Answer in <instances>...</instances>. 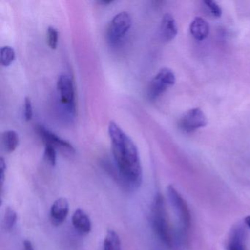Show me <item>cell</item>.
I'll return each instance as SVG.
<instances>
[{"label": "cell", "mask_w": 250, "mask_h": 250, "mask_svg": "<svg viewBox=\"0 0 250 250\" xmlns=\"http://www.w3.org/2000/svg\"><path fill=\"white\" fill-rule=\"evenodd\" d=\"M108 132L115 165L125 188L136 189L141 185L143 180V169L137 146L115 121L109 122Z\"/></svg>", "instance_id": "1"}, {"label": "cell", "mask_w": 250, "mask_h": 250, "mask_svg": "<svg viewBox=\"0 0 250 250\" xmlns=\"http://www.w3.org/2000/svg\"><path fill=\"white\" fill-rule=\"evenodd\" d=\"M152 227L161 241L167 247H172V236L168 221L166 206L163 196L157 193L153 199L151 208Z\"/></svg>", "instance_id": "2"}, {"label": "cell", "mask_w": 250, "mask_h": 250, "mask_svg": "<svg viewBox=\"0 0 250 250\" xmlns=\"http://www.w3.org/2000/svg\"><path fill=\"white\" fill-rule=\"evenodd\" d=\"M132 25L131 14L122 11L112 18L106 28V39L110 46H115L121 43Z\"/></svg>", "instance_id": "3"}, {"label": "cell", "mask_w": 250, "mask_h": 250, "mask_svg": "<svg viewBox=\"0 0 250 250\" xmlns=\"http://www.w3.org/2000/svg\"><path fill=\"white\" fill-rule=\"evenodd\" d=\"M167 194L175 216L179 222L181 230L184 235H187L191 227V217L186 200L183 198L175 187L169 185L167 188Z\"/></svg>", "instance_id": "4"}, {"label": "cell", "mask_w": 250, "mask_h": 250, "mask_svg": "<svg viewBox=\"0 0 250 250\" xmlns=\"http://www.w3.org/2000/svg\"><path fill=\"white\" fill-rule=\"evenodd\" d=\"M176 81L175 73L168 68H163L153 77L147 87V97L154 101L160 97Z\"/></svg>", "instance_id": "5"}, {"label": "cell", "mask_w": 250, "mask_h": 250, "mask_svg": "<svg viewBox=\"0 0 250 250\" xmlns=\"http://www.w3.org/2000/svg\"><path fill=\"white\" fill-rule=\"evenodd\" d=\"M208 119L200 108H194L184 114L178 121V127L185 133H191L207 125Z\"/></svg>", "instance_id": "6"}, {"label": "cell", "mask_w": 250, "mask_h": 250, "mask_svg": "<svg viewBox=\"0 0 250 250\" xmlns=\"http://www.w3.org/2000/svg\"><path fill=\"white\" fill-rule=\"evenodd\" d=\"M36 132L39 134L41 139L43 140L45 145H50V146H53L56 150H59L60 151L65 155L71 156L75 153V148L69 142L61 138L43 125H37Z\"/></svg>", "instance_id": "7"}, {"label": "cell", "mask_w": 250, "mask_h": 250, "mask_svg": "<svg viewBox=\"0 0 250 250\" xmlns=\"http://www.w3.org/2000/svg\"><path fill=\"white\" fill-rule=\"evenodd\" d=\"M57 87L59 92L61 103L66 106L67 109L71 113H75V90L72 80L66 74H61L58 77Z\"/></svg>", "instance_id": "8"}, {"label": "cell", "mask_w": 250, "mask_h": 250, "mask_svg": "<svg viewBox=\"0 0 250 250\" xmlns=\"http://www.w3.org/2000/svg\"><path fill=\"white\" fill-rule=\"evenodd\" d=\"M247 231L242 224L234 225L229 232L227 241V250H247L246 248Z\"/></svg>", "instance_id": "9"}, {"label": "cell", "mask_w": 250, "mask_h": 250, "mask_svg": "<svg viewBox=\"0 0 250 250\" xmlns=\"http://www.w3.org/2000/svg\"><path fill=\"white\" fill-rule=\"evenodd\" d=\"M68 212H69V203L68 200L63 197L57 199L51 207V222L55 226L61 225L66 219Z\"/></svg>", "instance_id": "10"}, {"label": "cell", "mask_w": 250, "mask_h": 250, "mask_svg": "<svg viewBox=\"0 0 250 250\" xmlns=\"http://www.w3.org/2000/svg\"><path fill=\"white\" fill-rule=\"evenodd\" d=\"M178 27L176 21L170 14H165L162 17L160 26V36L165 42H170L176 37Z\"/></svg>", "instance_id": "11"}, {"label": "cell", "mask_w": 250, "mask_h": 250, "mask_svg": "<svg viewBox=\"0 0 250 250\" xmlns=\"http://www.w3.org/2000/svg\"><path fill=\"white\" fill-rule=\"evenodd\" d=\"M74 228L83 235H87L91 231L92 224L90 217L84 210L77 209L72 216Z\"/></svg>", "instance_id": "12"}, {"label": "cell", "mask_w": 250, "mask_h": 250, "mask_svg": "<svg viewBox=\"0 0 250 250\" xmlns=\"http://www.w3.org/2000/svg\"><path fill=\"white\" fill-rule=\"evenodd\" d=\"M210 27L206 20L196 17L190 24V33L197 41H203L208 36Z\"/></svg>", "instance_id": "13"}, {"label": "cell", "mask_w": 250, "mask_h": 250, "mask_svg": "<svg viewBox=\"0 0 250 250\" xmlns=\"http://www.w3.org/2000/svg\"><path fill=\"white\" fill-rule=\"evenodd\" d=\"M2 140L4 148L8 153H13L17 148L20 143L18 134L13 130L5 131L2 134Z\"/></svg>", "instance_id": "14"}, {"label": "cell", "mask_w": 250, "mask_h": 250, "mask_svg": "<svg viewBox=\"0 0 250 250\" xmlns=\"http://www.w3.org/2000/svg\"><path fill=\"white\" fill-rule=\"evenodd\" d=\"M103 250H121V241L115 230H109L104 241Z\"/></svg>", "instance_id": "15"}, {"label": "cell", "mask_w": 250, "mask_h": 250, "mask_svg": "<svg viewBox=\"0 0 250 250\" xmlns=\"http://www.w3.org/2000/svg\"><path fill=\"white\" fill-rule=\"evenodd\" d=\"M15 58V51L11 46H3L0 49V62L2 66H9L14 62Z\"/></svg>", "instance_id": "16"}, {"label": "cell", "mask_w": 250, "mask_h": 250, "mask_svg": "<svg viewBox=\"0 0 250 250\" xmlns=\"http://www.w3.org/2000/svg\"><path fill=\"white\" fill-rule=\"evenodd\" d=\"M17 222V213L12 208L8 207L4 215V228L7 232L13 230Z\"/></svg>", "instance_id": "17"}, {"label": "cell", "mask_w": 250, "mask_h": 250, "mask_svg": "<svg viewBox=\"0 0 250 250\" xmlns=\"http://www.w3.org/2000/svg\"><path fill=\"white\" fill-rule=\"evenodd\" d=\"M47 36V43L49 47L52 49H55L58 44V38H59V33L58 30L53 26H49L46 32Z\"/></svg>", "instance_id": "18"}, {"label": "cell", "mask_w": 250, "mask_h": 250, "mask_svg": "<svg viewBox=\"0 0 250 250\" xmlns=\"http://www.w3.org/2000/svg\"><path fill=\"white\" fill-rule=\"evenodd\" d=\"M44 156L46 161L52 166H55L57 162L56 149L50 145H45Z\"/></svg>", "instance_id": "19"}, {"label": "cell", "mask_w": 250, "mask_h": 250, "mask_svg": "<svg viewBox=\"0 0 250 250\" xmlns=\"http://www.w3.org/2000/svg\"><path fill=\"white\" fill-rule=\"evenodd\" d=\"M205 5L208 8L210 11V14L213 16V17H216V18H219L222 17V10L221 7L218 5L216 2H213V1H205Z\"/></svg>", "instance_id": "20"}, {"label": "cell", "mask_w": 250, "mask_h": 250, "mask_svg": "<svg viewBox=\"0 0 250 250\" xmlns=\"http://www.w3.org/2000/svg\"><path fill=\"white\" fill-rule=\"evenodd\" d=\"M33 104H32L31 99L29 97H26L24 99V116L26 121H31L33 118Z\"/></svg>", "instance_id": "21"}, {"label": "cell", "mask_w": 250, "mask_h": 250, "mask_svg": "<svg viewBox=\"0 0 250 250\" xmlns=\"http://www.w3.org/2000/svg\"><path fill=\"white\" fill-rule=\"evenodd\" d=\"M6 170V163H5V159L3 157H1L0 159V178H1V184L2 187H3L4 181H5V172Z\"/></svg>", "instance_id": "22"}, {"label": "cell", "mask_w": 250, "mask_h": 250, "mask_svg": "<svg viewBox=\"0 0 250 250\" xmlns=\"http://www.w3.org/2000/svg\"><path fill=\"white\" fill-rule=\"evenodd\" d=\"M24 245V250H35L33 244L30 240H25L23 243Z\"/></svg>", "instance_id": "23"}, {"label": "cell", "mask_w": 250, "mask_h": 250, "mask_svg": "<svg viewBox=\"0 0 250 250\" xmlns=\"http://www.w3.org/2000/svg\"><path fill=\"white\" fill-rule=\"evenodd\" d=\"M244 225H245L247 228H248L250 229V216H246L244 219Z\"/></svg>", "instance_id": "24"}, {"label": "cell", "mask_w": 250, "mask_h": 250, "mask_svg": "<svg viewBox=\"0 0 250 250\" xmlns=\"http://www.w3.org/2000/svg\"><path fill=\"white\" fill-rule=\"evenodd\" d=\"M113 1H106V0H102V1H98V3L102 5H108L109 4L112 3Z\"/></svg>", "instance_id": "25"}]
</instances>
